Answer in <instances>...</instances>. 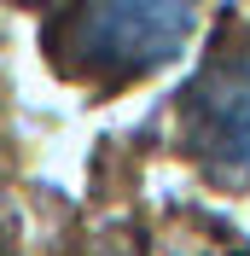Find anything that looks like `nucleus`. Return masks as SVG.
Returning <instances> with one entry per match:
<instances>
[{"label":"nucleus","instance_id":"obj_1","mask_svg":"<svg viewBox=\"0 0 250 256\" xmlns=\"http://www.w3.org/2000/svg\"><path fill=\"white\" fill-rule=\"evenodd\" d=\"M198 24V0H76L52 24V58L82 76L128 82L169 64Z\"/></svg>","mask_w":250,"mask_h":256},{"label":"nucleus","instance_id":"obj_2","mask_svg":"<svg viewBox=\"0 0 250 256\" xmlns=\"http://www.w3.org/2000/svg\"><path fill=\"white\" fill-rule=\"evenodd\" d=\"M192 152L227 186L250 180V58L210 70L192 94Z\"/></svg>","mask_w":250,"mask_h":256}]
</instances>
